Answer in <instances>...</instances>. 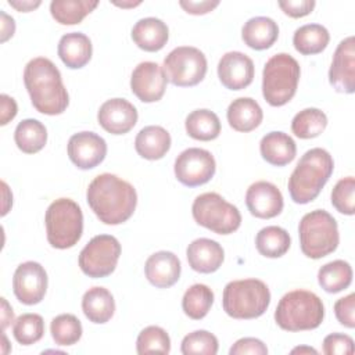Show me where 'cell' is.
<instances>
[{
    "instance_id": "d6986e66",
    "label": "cell",
    "mask_w": 355,
    "mask_h": 355,
    "mask_svg": "<svg viewBox=\"0 0 355 355\" xmlns=\"http://www.w3.org/2000/svg\"><path fill=\"white\" fill-rule=\"evenodd\" d=\"M136 107L125 98H111L103 103L97 112L100 126L111 135H125L137 122Z\"/></svg>"
},
{
    "instance_id": "603a6c76",
    "label": "cell",
    "mask_w": 355,
    "mask_h": 355,
    "mask_svg": "<svg viewBox=\"0 0 355 355\" xmlns=\"http://www.w3.org/2000/svg\"><path fill=\"white\" fill-rule=\"evenodd\" d=\"M58 57L71 69L83 68L92 58L93 47L89 36L82 32H69L58 42Z\"/></svg>"
},
{
    "instance_id": "e0dca14e",
    "label": "cell",
    "mask_w": 355,
    "mask_h": 355,
    "mask_svg": "<svg viewBox=\"0 0 355 355\" xmlns=\"http://www.w3.org/2000/svg\"><path fill=\"white\" fill-rule=\"evenodd\" d=\"M254 62L241 51H229L218 62V76L220 83L229 90H241L254 80Z\"/></svg>"
},
{
    "instance_id": "ffe728a7",
    "label": "cell",
    "mask_w": 355,
    "mask_h": 355,
    "mask_svg": "<svg viewBox=\"0 0 355 355\" xmlns=\"http://www.w3.org/2000/svg\"><path fill=\"white\" fill-rule=\"evenodd\" d=\"M182 272V265L178 258L171 251H158L150 255L144 265V273L147 280L158 287V288H168L173 286Z\"/></svg>"
},
{
    "instance_id": "277c9868",
    "label": "cell",
    "mask_w": 355,
    "mask_h": 355,
    "mask_svg": "<svg viewBox=\"0 0 355 355\" xmlns=\"http://www.w3.org/2000/svg\"><path fill=\"white\" fill-rule=\"evenodd\" d=\"M324 319L322 300L308 290H293L284 294L275 311L277 326L287 331L313 330Z\"/></svg>"
},
{
    "instance_id": "9a60e30c",
    "label": "cell",
    "mask_w": 355,
    "mask_h": 355,
    "mask_svg": "<svg viewBox=\"0 0 355 355\" xmlns=\"http://www.w3.org/2000/svg\"><path fill=\"white\" fill-rule=\"evenodd\" d=\"M166 76L157 62H140L132 72L130 90L143 103L159 101L166 89Z\"/></svg>"
},
{
    "instance_id": "d6a6232c",
    "label": "cell",
    "mask_w": 355,
    "mask_h": 355,
    "mask_svg": "<svg viewBox=\"0 0 355 355\" xmlns=\"http://www.w3.org/2000/svg\"><path fill=\"white\" fill-rule=\"evenodd\" d=\"M291 244L290 234L280 226H266L257 233L255 247L266 258H279L284 255Z\"/></svg>"
},
{
    "instance_id": "c3c4849f",
    "label": "cell",
    "mask_w": 355,
    "mask_h": 355,
    "mask_svg": "<svg viewBox=\"0 0 355 355\" xmlns=\"http://www.w3.org/2000/svg\"><path fill=\"white\" fill-rule=\"evenodd\" d=\"M0 17H1V37H0V40H1V43H4L14 35L15 22H14V18L7 15L3 10L0 11Z\"/></svg>"
},
{
    "instance_id": "4316f807",
    "label": "cell",
    "mask_w": 355,
    "mask_h": 355,
    "mask_svg": "<svg viewBox=\"0 0 355 355\" xmlns=\"http://www.w3.org/2000/svg\"><path fill=\"white\" fill-rule=\"evenodd\" d=\"M279 37V26L269 17L250 18L241 29L243 42L254 50H266Z\"/></svg>"
},
{
    "instance_id": "52a82bcc",
    "label": "cell",
    "mask_w": 355,
    "mask_h": 355,
    "mask_svg": "<svg viewBox=\"0 0 355 355\" xmlns=\"http://www.w3.org/2000/svg\"><path fill=\"white\" fill-rule=\"evenodd\" d=\"M300 247L305 257L320 259L338 247L340 234L336 219L324 209L305 214L298 225Z\"/></svg>"
},
{
    "instance_id": "6da1fadb",
    "label": "cell",
    "mask_w": 355,
    "mask_h": 355,
    "mask_svg": "<svg viewBox=\"0 0 355 355\" xmlns=\"http://www.w3.org/2000/svg\"><path fill=\"white\" fill-rule=\"evenodd\" d=\"M92 211L105 225H121L135 212L137 194L135 187L112 173L96 176L86 191Z\"/></svg>"
},
{
    "instance_id": "7402d4cb",
    "label": "cell",
    "mask_w": 355,
    "mask_h": 355,
    "mask_svg": "<svg viewBox=\"0 0 355 355\" xmlns=\"http://www.w3.org/2000/svg\"><path fill=\"white\" fill-rule=\"evenodd\" d=\"M132 39L139 49L154 53L166 44L169 39V29L159 18H141L132 28Z\"/></svg>"
},
{
    "instance_id": "9c48e42d",
    "label": "cell",
    "mask_w": 355,
    "mask_h": 355,
    "mask_svg": "<svg viewBox=\"0 0 355 355\" xmlns=\"http://www.w3.org/2000/svg\"><path fill=\"white\" fill-rule=\"evenodd\" d=\"M191 214L200 226L216 234H230L241 225L239 208L227 202L220 194L212 191L196 197Z\"/></svg>"
},
{
    "instance_id": "8992f818",
    "label": "cell",
    "mask_w": 355,
    "mask_h": 355,
    "mask_svg": "<svg viewBox=\"0 0 355 355\" xmlns=\"http://www.w3.org/2000/svg\"><path fill=\"white\" fill-rule=\"evenodd\" d=\"M301 69L294 57L287 53L272 55L262 71V96L272 107L287 104L295 94Z\"/></svg>"
},
{
    "instance_id": "484cf974",
    "label": "cell",
    "mask_w": 355,
    "mask_h": 355,
    "mask_svg": "<svg viewBox=\"0 0 355 355\" xmlns=\"http://www.w3.org/2000/svg\"><path fill=\"white\" fill-rule=\"evenodd\" d=\"M230 128L237 132H251L259 126L263 118L262 108L251 97H239L233 100L226 111Z\"/></svg>"
},
{
    "instance_id": "4dcf8cb0",
    "label": "cell",
    "mask_w": 355,
    "mask_h": 355,
    "mask_svg": "<svg viewBox=\"0 0 355 355\" xmlns=\"http://www.w3.org/2000/svg\"><path fill=\"white\" fill-rule=\"evenodd\" d=\"M14 140L17 147L25 154H35L40 151L47 141L46 126L33 118L21 121L14 132Z\"/></svg>"
},
{
    "instance_id": "e575fe53",
    "label": "cell",
    "mask_w": 355,
    "mask_h": 355,
    "mask_svg": "<svg viewBox=\"0 0 355 355\" xmlns=\"http://www.w3.org/2000/svg\"><path fill=\"white\" fill-rule=\"evenodd\" d=\"M214 304V291L201 283H196L190 286L183 298H182V308L183 312L194 320H200L207 316L211 306Z\"/></svg>"
},
{
    "instance_id": "ab89813d",
    "label": "cell",
    "mask_w": 355,
    "mask_h": 355,
    "mask_svg": "<svg viewBox=\"0 0 355 355\" xmlns=\"http://www.w3.org/2000/svg\"><path fill=\"white\" fill-rule=\"evenodd\" d=\"M218 338L207 330H196L183 337L180 351L183 355H216Z\"/></svg>"
},
{
    "instance_id": "44dd1931",
    "label": "cell",
    "mask_w": 355,
    "mask_h": 355,
    "mask_svg": "<svg viewBox=\"0 0 355 355\" xmlns=\"http://www.w3.org/2000/svg\"><path fill=\"white\" fill-rule=\"evenodd\" d=\"M186 257L193 270L198 273H214L222 266L225 251L218 241L201 237L187 245Z\"/></svg>"
},
{
    "instance_id": "b9f144b4",
    "label": "cell",
    "mask_w": 355,
    "mask_h": 355,
    "mask_svg": "<svg viewBox=\"0 0 355 355\" xmlns=\"http://www.w3.org/2000/svg\"><path fill=\"white\" fill-rule=\"evenodd\" d=\"M323 352L326 355H352L354 340L343 333H331L323 340Z\"/></svg>"
},
{
    "instance_id": "8fae6325",
    "label": "cell",
    "mask_w": 355,
    "mask_h": 355,
    "mask_svg": "<svg viewBox=\"0 0 355 355\" xmlns=\"http://www.w3.org/2000/svg\"><path fill=\"white\" fill-rule=\"evenodd\" d=\"M121 244L111 234L94 236L79 254L80 270L93 279L110 276L118 263Z\"/></svg>"
},
{
    "instance_id": "3957f363",
    "label": "cell",
    "mask_w": 355,
    "mask_h": 355,
    "mask_svg": "<svg viewBox=\"0 0 355 355\" xmlns=\"http://www.w3.org/2000/svg\"><path fill=\"white\" fill-rule=\"evenodd\" d=\"M334 169L333 157L324 148L308 150L288 178V193L295 204L313 201L330 179Z\"/></svg>"
},
{
    "instance_id": "7bdbcfd3",
    "label": "cell",
    "mask_w": 355,
    "mask_h": 355,
    "mask_svg": "<svg viewBox=\"0 0 355 355\" xmlns=\"http://www.w3.org/2000/svg\"><path fill=\"white\" fill-rule=\"evenodd\" d=\"M334 313L337 320L348 327H355V294L351 293L347 297H343L336 301L334 304Z\"/></svg>"
},
{
    "instance_id": "30bf717a",
    "label": "cell",
    "mask_w": 355,
    "mask_h": 355,
    "mask_svg": "<svg viewBox=\"0 0 355 355\" xmlns=\"http://www.w3.org/2000/svg\"><path fill=\"white\" fill-rule=\"evenodd\" d=\"M207 67V58L200 49L180 46L165 57L162 69L172 85L189 87L198 85L204 79Z\"/></svg>"
},
{
    "instance_id": "f35d334b",
    "label": "cell",
    "mask_w": 355,
    "mask_h": 355,
    "mask_svg": "<svg viewBox=\"0 0 355 355\" xmlns=\"http://www.w3.org/2000/svg\"><path fill=\"white\" fill-rule=\"evenodd\" d=\"M137 354H169L171 351V338L168 333L159 326H147L144 327L136 340Z\"/></svg>"
},
{
    "instance_id": "681fc988",
    "label": "cell",
    "mask_w": 355,
    "mask_h": 355,
    "mask_svg": "<svg viewBox=\"0 0 355 355\" xmlns=\"http://www.w3.org/2000/svg\"><path fill=\"white\" fill-rule=\"evenodd\" d=\"M12 319H14L12 308L8 305L6 298H1V329H3V331L12 322Z\"/></svg>"
},
{
    "instance_id": "60d3db41",
    "label": "cell",
    "mask_w": 355,
    "mask_h": 355,
    "mask_svg": "<svg viewBox=\"0 0 355 355\" xmlns=\"http://www.w3.org/2000/svg\"><path fill=\"white\" fill-rule=\"evenodd\" d=\"M355 179L347 176L340 179L331 191V205L344 215L355 212Z\"/></svg>"
},
{
    "instance_id": "ac0fdd59",
    "label": "cell",
    "mask_w": 355,
    "mask_h": 355,
    "mask_svg": "<svg viewBox=\"0 0 355 355\" xmlns=\"http://www.w3.org/2000/svg\"><path fill=\"white\" fill-rule=\"evenodd\" d=\"M245 204L252 216L270 219L283 211L284 201L277 186L266 180H259L247 189Z\"/></svg>"
},
{
    "instance_id": "8d00e7d4",
    "label": "cell",
    "mask_w": 355,
    "mask_h": 355,
    "mask_svg": "<svg viewBox=\"0 0 355 355\" xmlns=\"http://www.w3.org/2000/svg\"><path fill=\"white\" fill-rule=\"evenodd\" d=\"M50 333L57 345H73L83 333L80 320L72 313H61L50 323Z\"/></svg>"
},
{
    "instance_id": "5bb4252c",
    "label": "cell",
    "mask_w": 355,
    "mask_h": 355,
    "mask_svg": "<svg viewBox=\"0 0 355 355\" xmlns=\"http://www.w3.org/2000/svg\"><path fill=\"white\" fill-rule=\"evenodd\" d=\"M71 162L79 169H93L107 155L105 140L94 132H79L69 137L67 146Z\"/></svg>"
},
{
    "instance_id": "f6af8a7d",
    "label": "cell",
    "mask_w": 355,
    "mask_h": 355,
    "mask_svg": "<svg viewBox=\"0 0 355 355\" xmlns=\"http://www.w3.org/2000/svg\"><path fill=\"white\" fill-rule=\"evenodd\" d=\"M277 4L286 15L291 18H301L311 14L316 3L313 0H284Z\"/></svg>"
},
{
    "instance_id": "74e56055",
    "label": "cell",
    "mask_w": 355,
    "mask_h": 355,
    "mask_svg": "<svg viewBox=\"0 0 355 355\" xmlns=\"http://www.w3.org/2000/svg\"><path fill=\"white\" fill-rule=\"evenodd\" d=\"M12 334L14 338L22 345L37 343L44 334L43 318L37 313H22L14 322Z\"/></svg>"
},
{
    "instance_id": "d590c367",
    "label": "cell",
    "mask_w": 355,
    "mask_h": 355,
    "mask_svg": "<svg viewBox=\"0 0 355 355\" xmlns=\"http://www.w3.org/2000/svg\"><path fill=\"white\" fill-rule=\"evenodd\" d=\"M327 126V116L319 108H305L297 112L291 121V130L300 139L318 137Z\"/></svg>"
},
{
    "instance_id": "f1b7e54d",
    "label": "cell",
    "mask_w": 355,
    "mask_h": 355,
    "mask_svg": "<svg viewBox=\"0 0 355 355\" xmlns=\"http://www.w3.org/2000/svg\"><path fill=\"white\" fill-rule=\"evenodd\" d=\"M184 128L190 137L201 141H209L219 136L220 121L214 111L201 108L191 111L186 116Z\"/></svg>"
},
{
    "instance_id": "83f0119b",
    "label": "cell",
    "mask_w": 355,
    "mask_h": 355,
    "mask_svg": "<svg viewBox=\"0 0 355 355\" xmlns=\"http://www.w3.org/2000/svg\"><path fill=\"white\" fill-rule=\"evenodd\" d=\"M82 311L92 323H107L115 312L114 297L104 287H92L83 294Z\"/></svg>"
},
{
    "instance_id": "7a4b0ae2",
    "label": "cell",
    "mask_w": 355,
    "mask_h": 355,
    "mask_svg": "<svg viewBox=\"0 0 355 355\" xmlns=\"http://www.w3.org/2000/svg\"><path fill=\"white\" fill-rule=\"evenodd\" d=\"M24 83L36 111L46 115H60L67 110L68 92L58 68L49 58L31 60L24 69Z\"/></svg>"
},
{
    "instance_id": "2e32d148",
    "label": "cell",
    "mask_w": 355,
    "mask_h": 355,
    "mask_svg": "<svg viewBox=\"0 0 355 355\" xmlns=\"http://www.w3.org/2000/svg\"><path fill=\"white\" fill-rule=\"evenodd\" d=\"M329 82L340 93L352 94L355 92L354 36H348L338 43L329 69Z\"/></svg>"
},
{
    "instance_id": "d4e9b609",
    "label": "cell",
    "mask_w": 355,
    "mask_h": 355,
    "mask_svg": "<svg viewBox=\"0 0 355 355\" xmlns=\"http://www.w3.org/2000/svg\"><path fill=\"white\" fill-rule=\"evenodd\" d=\"M171 135L158 125L144 126L135 139L136 153L150 161L161 159L171 148Z\"/></svg>"
},
{
    "instance_id": "f546056e",
    "label": "cell",
    "mask_w": 355,
    "mask_h": 355,
    "mask_svg": "<svg viewBox=\"0 0 355 355\" xmlns=\"http://www.w3.org/2000/svg\"><path fill=\"white\" fill-rule=\"evenodd\" d=\"M330 40L329 31L320 24H306L295 29L293 36L294 49L304 54L312 55L322 53Z\"/></svg>"
},
{
    "instance_id": "bcb514c9",
    "label": "cell",
    "mask_w": 355,
    "mask_h": 355,
    "mask_svg": "<svg viewBox=\"0 0 355 355\" xmlns=\"http://www.w3.org/2000/svg\"><path fill=\"white\" fill-rule=\"evenodd\" d=\"M179 6L189 14L193 15H202L212 11L215 7L219 6L218 0H202V1H193V0H180Z\"/></svg>"
},
{
    "instance_id": "f5cc1de1",
    "label": "cell",
    "mask_w": 355,
    "mask_h": 355,
    "mask_svg": "<svg viewBox=\"0 0 355 355\" xmlns=\"http://www.w3.org/2000/svg\"><path fill=\"white\" fill-rule=\"evenodd\" d=\"M114 4L115 6H118V7H122V8H126V7H136V6H139L140 4V1H129V3H119V1H114Z\"/></svg>"
},
{
    "instance_id": "cb8c5ba5",
    "label": "cell",
    "mask_w": 355,
    "mask_h": 355,
    "mask_svg": "<svg viewBox=\"0 0 355 355\" xmlns=\"http://www.w3.org/2000/svg\"><path fill=\"white\" fill-rule=\"evenodd\" d=\"M262 158L275 166H284L290 164L297 154V146L291 136L284 132H269L259 143Z\"/></svg>"
},
{
    "instance_id": "ee69618b",
    "label": "cell",
    "mask_w": 355,
    "mask_h": 355,
    "mask_svg": "<svg viewBox=\"0 0 355 355\" xmlns=\"http://www.w3.org/2000/svg\"><path fill=\"white\" fill-rule=\"evenodd\" d=\"M230 355H266L268 354V348L266 345L254 337H244L237 340L230 351Z\"/></svg>"
},
{
    "instance_id": "7c38bea8",
    "label": "cell",
    "mask_w": 355,
    "mask_h": 355,
    "mask_svg": "<svg viewBox=\"0 0 355 355\" xmlns=\"http://www.w3.org/2000/svg\"><path fill=\"white\" fill-rule=\"evenodd\" d=\"M173 171L176 179L182 184L197 187L208 183L214 178L216 164L214 155L208 150L191 147L176 157Z\"/></svg>"
},
{
    "instance_id": "4fadbf2b",
    "label": "cell",
    "mask_w": 355,
    "mask_h": 355,
    "mask_svg": "<svg viewBox=\"0 0 355 355\" xmlns=\"http://www.w3.org/2000/svg\"><path fill=\"white\" fill-rule=\"evenodd\" d=\"M12 291L17 300L25 305L39 304L47 291V273L35 261H26L17 266L12 277Z\"/></svg>"
},
{
    "instance_id": "816d5d0a",
    "label": "cell",
    "mask_w": 355,
    "mask_h": 355,
    "mask_svg": "<svg viewBox=\"0 0 355 355\" xmlns=\"http://www.w3.org/2000/svg\"><path fill=\"white\" fill-rule=\"evenodd\" d=\"M291 354H318V351L311 347H297L291 349Z\"/></svg>"
},
{
    "instance_id": "f907efd6",
    "label": "cell",
    "mask_w": 355,
    "mask_h": 355,
    "mask_svg": "<svg viewBox=\"0 0 355 355\" xmlns=\"http://www.w3.org/2000/svg\"><path fill=\"white\" fill-rule=\"evenodd\" d=\"M8 4L11 7H14L15 10L18 11H22V12H28V11H32L35 10L36 7H39L42 4L40 0H36V1H22V0H10Z\"/></svg>"
},
{
    "instance_id": "1f68e13d",
    "label": "cell",
    "mask_w": 355,
    "mask_h": 355,
    "mask_svg": "<svg viewBox=\"0 0 355 355\" xmlns=\"http://www.w3.org/2000/svg\"><path fill=\"white\" fill-rule=\"evenodd\" d=\"M352 282V268L347 261L336 259L320 266L318 272L319 286L330 294L345 290Z\"/></svg>"
},
{
    "instance_id": "5b68a950",
    "label": "cell",
    "mask_w": 355,
    "mask_h": 355,
    "mask_svg": "<svg viewBox=\"0 0 355 355\" xmlns=\"http://www.w3.org/2000/svg\"><path fill=\"white\" fill-rule=\"evenodd\" d=\"M270 304V291L259 279L229 282L223 288L222 306L233 319H255L263 315Z\"/></svg>"
},
{
    "instance_id": "7dc6e473",
    "label": "cell",
    "mask_w": 355,
    "mask_h": 355,
    "mask_svg": "<svg viewBox=\"0 0 355 355\" xmlns=\"http://www.w3.org/2000/svg\"><path fill=\"white\" fill-rule=\"evenodd\" d=\"M0 107H1V115H0V125H7L10 121H12L18 112L17 103L12 97L8 94L0 96Z\"/></svg>"
},
{
    "instance_id": "ba28073f",
    "label": "cell",
    "mask_w": 355,
    "mask_h": 355,
    "mask_svg": "<svg viewBox=\"0 0 355 355\" xmlns=\"http://www.w3.org/2000/svg\"><path fill=\"white\" fill-rule=\"evenodd\" d=\"M47 241L53 248L67 250L73 247L83 233V214L71 198L53 201L44 215Z\"/></svg>"
},
{
    "instance_id": "836d02e7",
    "label": "cell",
    "mask_w": 355,
    "mask_h": 355,
    "mask_svg": "<svg viewBox=\"0 0 355 355\" xmlns=\"http://www.w3.org/2000/svg\"><path fill=\"white\" fill-rule=\"evenodd\" d=\"M98 1L90 0H53L50 3L51 17L61 25H75L90 14Z\"/></svg>"
}]
</instances>
